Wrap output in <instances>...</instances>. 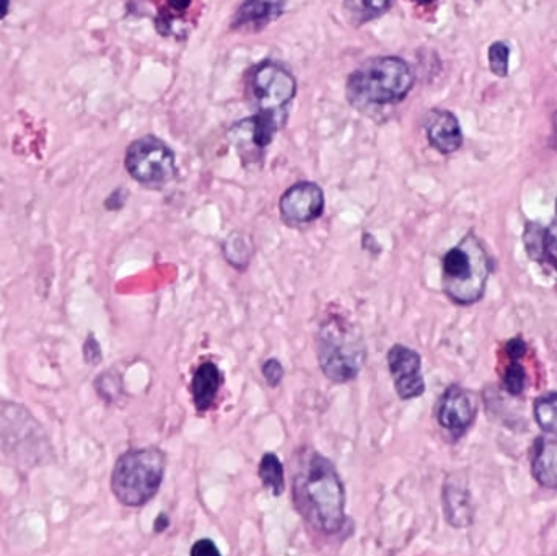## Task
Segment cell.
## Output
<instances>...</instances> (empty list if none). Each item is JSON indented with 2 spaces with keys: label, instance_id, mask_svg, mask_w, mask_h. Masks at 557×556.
I'll return each mask as SVG.
<instances>
[{
  "label": "cell",
  "instance_id": "obj_29",
  "mask_svg": "<svg viewBox=\"0 0 557 556\" xmlns=\"http://www.w3.org/2000/svg\"><path fill=\"white\" fill-rule=\"evenodd\" d=\"M170 526V519H168L167 514L163 512L160 516L157 517V521H155L154 530L155 532H165Z\"/></svg>",
  "mask_w": 557,
  "mask_h": 556
},
{
  "label": "cell",
  "instance_id": "obj_24",
  "mask_svg": "<svg viewBox=\"0 0 557 556\" xmlns=\"http://www.w3.org/2000/svg\"><path fill=\"white\" fill-rule=\"evenodd\" d=\"M502 384L510 395H520L527 385V372L522 364H518L517 361L512 362L502 376Z\"/></svg>",
  "mask_w": 557,
  "mask_h": 556
},
{
  "label": "cell",
  "instance_id": "obj_6",
  "mask_svg": "<svg viewBox=\"0 0 557 556\" xmlns=\"http://www.w3.org/2000/svg\"><path fill=\"white\" fill-rule=\"evenodd\" d=\"M295 95L297 80L279 62L264 61L253 67L248 79V98L258 115L286 124Z\"/></svg>",
  "mask_w": 557,
  "mask_h": 556
},
{
  "label": "cell",
  "instance_id": "obj_5",
  "mask_svg": "<svg viewBox=\"0 0 557 556\" xmlns=\"http://www.w3.org/2000/svg\"><path fill=\"white\" fill-rule=\"evenodd\" d=\"M165 467L167 457L158 447L129 449L116 460L111 472V491L126 508H142L160 490Z\"/></svg>",
  "mask_w": 557,
  "mask_h": 556
},
{
  "label": "cell",
  "instance_id": "obj_20",
  "mask_svg": "<svg viewBox=\"0 0 557 556\" xmlns=\"http://www.w3.org/2000/svg\"><path fill=\"white\" fill-rule=\"evenodd\" d=\"M535 420L544 433L557 436V393H546L535 402Z\"/></svg>",
  "mask_w": 557,
  "mask_h": 556
},
{
  "label": "cell",
  "instance_id": "obj_23",
  "mask_svg": "<svg viewBox=\"0 0 557 556\" xmlns=\"http://www.w3.org/2000/svg\"><path fill=\"white\" fill-rule=\"evenodd\" d=\"M546 258L557 270V211L554 221L549 224L548 229H543L541 234L540 253L538 258Z\"/></svg>",
  "mask_w": 557,
  "mask_h": 556
},
{
  "label": "cell",
  "instance_id": "obj_14",
  "mask_svg": "<svg viewBox=\"0 0 557 556\" xmlns=\"http://www.w3.org/2000/svg\"><path fill=\"white\" fill-rule=\"evenodd\" d=\"M224 377L220 372L219 366L214 362H202L194 372L191 380V395H193L194 406L198 413H206L211 410L220 387H222Z\"/></svg>",
  "mask_w": 557,
  "mask_h": 556
},
{
  "label": "cell",
  "instance_id": "obj_22",
  "mask_svg": "<svg viewBox=\"0 0 557 556\" xmlns=\"http://www.w3.org/2000/svg\"><path fill=\"white\" fill-rule=\"evenodd\" d=\"M487 59H489V67L494 76L505 79L509 76L510 66V48L504 41H496L489 46L487 51Z\"/></svg>",
  "mask_w": 557,
  "mask_h": 556
},
{
  "label": "cell",
  "instance_id": "obj_13",
  "mask_svg": "<svg viewBox=\"0 0 557 556\" xmlns=\"http://www.w3.org/2000/svg\"><path fill=\"white\" fill-rule=\"evenodd\" d=\"M424 129L430 146L440 154H453L460 151V147L463 146L460 121L452 111L440 110V108L430 111L426 116Z\"/></svg>",
  "mask_w": 557,
  "mask_h": 556
},
{
  "label": "cell",
  "instance_id": "obj_16",
  "mask_svg": "<svg viewBox=\"0 0 557 556\" xmlns=\"http://www.w3.org/2000/svg\"><path fill=\"white\" fill-rule=\"evenodd\" d=\"M443 511L450 526L468 527L473 522L470 493L458 481L448 480L443 486Z\"/></svg>",
  "mask_w": 557,
  "mask_h": 556
},
{
  "label": "cell",
  "instance_id": "obj_1",
  "mask_svg": "<svg viewBox=\"0 0 557 556\" xmlns=\"http://www.w3.org/2000/svg\"><path fill=\"white\" fill-rule=\"evenodd\" d=\"M295 499L308 522L325 534H338L346 522V490L331 460L313 454L295 480Z\"/></svg>",
  "mask_w": 557,
  "mask_h": 556
},
{
  "label": "cell",
  "instance_id": "obj_10",
  "mask_svg": "<svg viewBox=\"0 0 557 556\" xmlns=\"http://www.w3.org/2000/svg\"><path fill=\"white\" fill-rule=\"evenodd\" d=\"M279 212L287 226L312 224L325 212V193L313 181H299L279 199Z\"/></svg>",
  "mask_w": 557,
  "mask_h": 556
},
{
  "label": "cell",
  "instance_id": "obj_33",
  "mask_svg": "<svg viewBox=\"0 0 557 556\" xmlns=\"http://www.w3.org/2000/svg\"><path fill=\"white\" fill-rule=\"evenodd\" d=\"M419 5H430L434 4L435 0H416Z\"/></svg>",
  "mask_w": 557,
  "mask_h": 556
},
{
  "label": "cell",
  "instance_id": "obj_4",
  "mask_svg": "<svg viewBox=\"0 0 557 556\" xmlns=\"http://www.w3.org/2000/svg\"><path fill=\"white\" fill-rule=\"evenodd\" d=\"M491 271V256L483 242L470 232L443 255V292L455 304H476L483 299Z\"/></svg>",
  "mask_w": 557,
  "mask_h": 556
},
{
  "label": "cell",
  "instance_id": "obj_28",
  "mask_svg": "<svg viewBox=\"0 0 557 556\" xmlns=\"http://www.w3.org/2000/svg\"><path fill=\"white\" fill-rule=\"evenodd\" d=\"M505 351H507V354H509V358L512 359V361H518V359L523 358L525 353H527V345H525V341H523L520 336H517V338H514V340H510L509 343H507Z\"/></svg>",
  "mask_w": 557,
  "mask_h": 556
},
{
  "label": "cell",
  "instance_id": "obj_26",
  "mask_svg": "<svg viewBox=\"0 0 557 556\" xmlns=\"http://www.w3.org/2000/svg\"><path fill=\"white\" fill-rule=\"evenodd\" d=\"M84 359L87 364H92V366H97V364H100L101 359H103V351H101L100 343H98L93 333H90V335L87 336V340H85Z\"/></svg>",
  "mask_w": 557,
  "mask_h": 556
},
{
  "label": "cell",
  "instance_id": "obj_25",
  "mask_svg": "<svg viewBox=\"0 0 557 556\" xmlns=\"http://www.w3.org/2000/svg\"><path fill=\"white\" fill-rule=\"evenodd\" d=\"M261 371H263V377L264 380H266V384H268L271 389H276L277 385L281 384L282 379H284V374H286L281 361L276 358H271L264 362L263 367H261Z\"/></svg>",
  "mask_w": 557,
  "mask_h": 556
},
{
  "label": "cell",
  "instance_id": "obj_15",
  "mask_svg": "<svg viewBox=\"0 0 557 556\" xmlns=\"http://www.w3.org/2000/svg\"><path fill=\"white\" fill-rule=\"evenodd\" d=\"M289 0H245L233 17V28H261L281 17Z\"/></svg>",
  "mask_w": 557,
  "mask_h": 556
},
{
  "label": "cell",
  "instance_id": "obj_7",
  "mask_svg": "<svg viewBox=\"0 0 557 556\" xmlns=\"http://www.w3.org/2000/svg\"><path fill=\"white\" fill-rule=\"evenodd\" d=\"M124 167L132 180L157 188L167 185L176 177V155L167 142L154 134H147L129 144Z\"/></svg>",
  "mask_w": 557,
  "mask_h": 556
},
{
  "label": "cell",
  "instance_id": "obj_19",
  "mask_svg": "<svg viewBox=\"0 0 557 556\" xmlns=\"http://www.w3.org/2000/svg\"><path fill=\"white\" fill-rule=\"evenodd\" d=\"M391 2L393 0H344L343 7L347 18L359 27L385 14L390 9Z\"/></svg>",
  "mask_w": 557,
  "mask_h": 556
},
{
  "label": "cell",
  "instance_id": "obj_12",
  "mask_svg": "<svg viewBox=\"0 0 557 556\" xmlns=\"http://www.w3.org/2000/svg\"><path fill=\"white\" fill-rule=\"evenodd\" d=\"M478 402L474 393L461 385H450L437 405V421L455 436L465 433L476 420Z\"/></svg>",
  "mask_w": 557,
  "mask_h": 556
},
{
  "label": "cell",
  "instance_id": "obj_31",
  "mask_svg": "<svg viewBox=\"0 0 557 556\" xmlns=\"http://www.w3.org/2000/svg\"><path fill=\"white\" fill-rule=\"evenodd\" d=\"M553 133H551V147H553L554 151H557V110L554 111L553 118Z\"/></svg>",
  "mask_w": 557,
  "mask_h": 556
},
{
  "label": "cell",
  "instance_id": "obj_21",
  "mask_svg": "<svg viewBox=\"0 0 557 556\" xmlns=\"http://www.w3.org/2000/svg\"><path fill=\"white\" fill-rule=\"evenodd\" d=\"M225 260L230 265L235 266L237 270H245L250 263L251 243L248 242L245 235L232 234L224 243Z\"/></svg>",
  "mask_w": 557,
  "mask_h": 556
},
{
  "label": "cell",
  "instance_id": "obj_27",
  "mask_svg": "<svg viewBox=\"0 0 557 556\" xmlns=\"http://www.w3.org/2000/svg\"><path fill=\"white\" fill-rule=\"evenodd\" d=\"M220 550L212 540L202 539L194 543L191 556H219Z\"/></svg>",
  "mask_w": 557,
  "mask_h": 556
},
{
  "label": "cell",
  "instance_id": "obj_32",
  "mask_svg": "<svg viewBox=\"0 0 557 556\" xmlns=\"http://www.w3.org/2000/svg\"><path fill=\"white\" fill-rule=\"evenodd\" d=\"M10 12V0H0V20H4Z\"/></svg>",
  "mask_w": 557,
  "mask_h": 556
},
{
  "label": "cell",
  "instance_id": "obj_3",
  "mask_svg": "<svg viewBox=\"0 0 557 556\" xmlns=\"http://www.w3.org/2000/svg\"><path fill=\"white\" fill-rule=\"evenodd\" d=\"M316 358L323 374L336 384L356 379L367 361L359 327L343 315H329L316 333Z\"/></svg>",
  "mask_w": 557,
  "mask_h": 556
},
{
  "label": "cell",
  "instance_id": "obj_30",
  "mask_svg": "<svg viewBox=\"0 0 557 556\" xmlns=\"http://www.w3.org/2000/svg\"><path fill=\"white\" fill-rule=\"evenodd\" d=\"M193 0H168V4L172 5V9L176 12H183V10L188 9Z\"/></svg>",
  "mask_w": 557,
  "mask_h": 556
},
{
  "label": "cell",
  "instance_id": "obj_2",
  "mask_svg": "<svg viewBox=\"0 0 557 556\" xmlns=\"http://www.w3.org/2000/svg\"><path fill=\"white\" fill-rule=\"evenodd\" d=\"M413 67L400 56H377L362 62L346 84L347 100L357 110L398 105L413 90Z\"/></svg>",
  "mask_w": 557,
  "mask_h": 556
},
{
  "label": "cell",
  "instance_id": "obj_17",
  "mask_svg": "<svg viewBox=\"0 0 557 556\" xmlns=\"http://www.w3.org/2000/svg\"><path fill=\"white\" fill-rule=\"evenodd\" d=\"M531 473L540 485L557 490V441L538 439L531 455Z\"/></svg>",
  "mask_w": 557,
  "mask_h": 556
},
{
  "label": "cell",
  "instance_id": "obj_8",
  "mask_svg": "<svg viewBox=\"0 0 557 556\" xmlns=\"http://www.w3.org/2000/svg\"><path fill=\"white\" fill-rule=\"evenodd\" d=\"M0 446L9 454H30L31 449L43 452V447L48 446V437L23 406L0 403Z\"/></svg>",
  "mask_w": 557,
  "mask_h": 556
},
{
  "label": "cell",
  "instance_id": "obj_9",
  "mask_svg": "<svg viewBox=\"0 0 557 556\" xmlns=\"http://www.w3.org/2000/svg\"><path fill=\"white\" fill-rule=\"evenodd\" d=\"M284 126L286 124L281 121L255 113L250 118L233 124L229 129V137L238 155L242 157L243 164L256 165L263 162L266 149Z\"/></svg>",
  "mask_w": 557,
  "mask_h": 556
},
{
  "label": "cell",
  "instance_id": "obj_34",
  "mask_svg": "<svg viewBox=\"0 0 557 556\" xmlns=\"http://www.w3.org/2000/svg\"><path fill=\"white\" fill-rule=\"evenodd\" d=\"M478 2H483V0H478Z\"/></svg>",
  "mask_w": 557,
  "mask_h": 556
},
{
  "label": "cell",
  "instance_id": "obj_18",
  "mask_svg": "<svg viewBox=\"0 0 557 556\" xmlns=\"http://www.w3.org/2000/svg\"><path fill=\"white\" fill-rule=\"evenodd\" d=\"M259 480L266 490L271 491L272 496H282L286 491V473L281 459L272 452H266L259 462Z\"/></svg>",
  "mask_w": 557,
  "mask_h": 556
},
{
  "label": "cell",
  "instance_id": "obj_11",
  "mask_svg": "<svg viewBox=\"0 0 557 556\" xmlns=\"http://www.w3.org/2000/svg\"><path fill=\"white\" fill-rule=\"evenodd\" d=\"M391 379L401 400H413L426 392L421 354L404 345H393L386 354Z\"/></svg>",
  "mask_w": 557,
  "mask_h": 556
}]
</instances>
